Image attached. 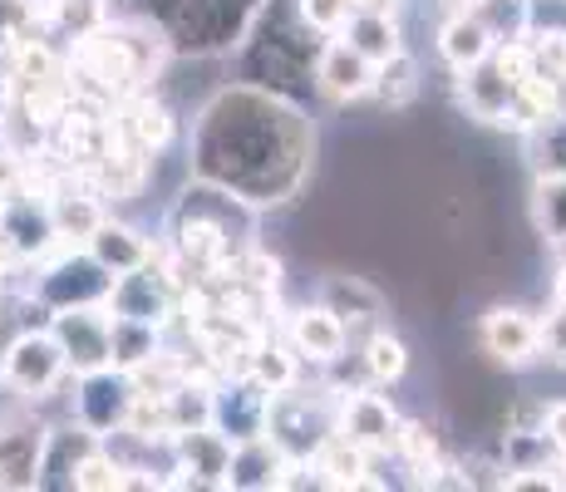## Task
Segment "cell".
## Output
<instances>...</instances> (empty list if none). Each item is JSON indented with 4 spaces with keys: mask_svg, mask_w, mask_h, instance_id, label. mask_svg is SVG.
<instances>
[{
    "mask_svg": "<svg viewBox=\"0 0 566 492\" xmlns=\"http://www.w3.org/2000/svg\"><path fill=\"white\" fill-rule=\"evenodd\" d=\"M315 153L321 138L306 104L242 80L207 94L188 124V178L217 182L256 212H276L306 192Z\"/></svg>",
    "mask_w": 566,
    "mask_h": 492,
    "instance_id": "6da1fadb",
    "label": "cell"
},
{
    "mask_svg": "<svg viewBox=\"0 0 566 492\" xmlns=\"http://www.w3.org/2000/svg\"><path fill=\"white\" fill-rule=\"evenodd\" d=\"M321 45H325V35H315L306 20H301L296 0H261L247 40L232 50L237 80L291 98V104H311Z\"/></svg>",
    "mask_w": 566,
    "mask_h": 492,
    "instance_id": "7a4b0ae2",
    "label": "cell"
},
{
    "mask_svg": "<svg viewBox=\"0 0 566 492\" xmlns=\"http://www.w3.org/2000/svg\"><path fill=\"white\" fill-rule=\"evenodd\" d=\"M256 207H247L237 192L192 178L168 212V251L182 271L222 276L237 261V251L256 242Z\"/></svg>",
    "mask_w": 566,
    "mask_h": 492,
    "instance_id": "3957f363",
    "label": "cell"
},
{
    "mask_svg": "<svg viewBox=\"0 0 566 492\" xmlns=\"http://www.w3.org/2000/svg\"><path fill=\"white\" fill-rule=\"evenodd\" d=\"M261 0H144L138 15L158 30L172 60H232Z\"/></svg>",
    "mask_w": 566,
    "mask_h": 492,
    "instance_id": "277c9868",
    "label": "cell"
},
{
    "mask_svg": "<svg viewBox=\"0 0 566 492\" xmlns=\"http://www.w3.org/2000/svg\"><path fill=\"white\" fill-rule=\"evenodd\" d=\"M335 414H340V394L331 385L306 389L291 385L281 394H271L266 404V439L291 458V463H311L321 453V443L335 433Z\"/></svg>",
    "mask_w": 566,
    "mask_h": 492,
    "instance_id": "5b68a950",
    "label": "cell"
},
{
    "mask_svg": "<svg viewBox=\"0 0 566 492\" xmlns=\"http://www.w3.org/2000/svg\"><path fill=\"white\" fill-rule=\"evenodd\" d=\"M0 379L10 385L20 404H45L54 399L64 385L74 379L70 359H64L60 341L50 335V321L45 325H20L6 345H0Z\"/></svg>",
    "mask_w": 566,
    "mask_h": 492,
    "instance_id": "8992f818",
    "label": "cell"
},
{
    "mask_svg": "<svg viewBox=\"0 0 566 492\" xmlns=\"http://www.w3.org/2000/svg\"><path fill=\"white\" fill-rule=\"evenodd\" d=\"M114 271L99 266L84 247H54V257L40 261V276L30 286V301L45 311H70V305H108Z\"/></svg>",
    "mask_w": 566,
    "mask_h": 492,
    "instance_id": "52a82bcc",
    "label": "cell"
},
{
    "mask_svg": "<svg viewBox=\"0 0 566 492\" xmlns=\"http://www.w3.org/2000/svg\"><path fill=\"white\" fill-rule=\"evenodd\" d=\"M134 375L128 369H94V375H74V394H70V419L84 423L90 433H118L128 423V409H134Z\"/></svg>",
    "mask_w": 566,
    "mask_h": 492,
    "instance_id": "ba28073f",
    "label": "cell"
},
{
    "mask_svg": "<svg viewBox=\"0 0 566 492\" xmlns=\"http://www.w3.org/2000/svg\"><path fill=\"white\" fill-rule=\"evenodd\" d=\"M178 301H182L178 276L163 266V251H158L148 266L114 276L108 315H128V321H148V325H163V331H168V321L178 315Z\"/></svg>",
    "mask_w": 566,
    "mask_h": 492,
    "instance_id": "9c48e42d",
    "label": "cell"
},
{
    "mask_svg": "<svg viewBox=\"0 0 566 492\" xmlns=\"http://www.w3.org/2000/svg\"><path fill=\"white\" fill-rule=\"evenodd\" d=\"M108 331H114L108 305H70V311H50V335L60 341L74 375H94V369L114 365V335Z\"/></svg>",
    "mask_w": 566,
    "mask_h": 492,
    "instance_id": "30bf717a",
    "label": "cell"
},
{
    "mask_svg": "<svg viewBox=\"0 0 566 492\" xmlns=\"http://www.w3.org/2000/svg\"><path fill=\"white\" fill-rule=\"evenodd\" d=\"M478 349H483L493 365L503 369H527L542 359V321L527 305H488L483 321H478Z\"/></svg>",
    "mask_w": 566,
    "mask_h": 492,
    "instance_id": "8fae6325",
    "label": "cell"
},
{
    "mask_svg": "<svg viewBox=\"0 0 566 492\" xmlns=\"http://www.w3.org/2000/svg\"><path fill=\"white\" fill-rule=\"evenodd\" d=\"M54 247H64L54 237V217H50V197H35L25 188L0 197V251L10 261H45Z\"/></svg>",
    "mask_w": 566,
    "mask_h": 492,
    "instance_id": "7c38bea8",
    "label": "cell"
},
{
    "mask_svg": "<svg viewBox=\"0 0 566 492\" xmlns=\"http://www.w3.org/2000/svg\"><path fill=\"white\" fill-rule=\"evenodd\" d=\"M399 423L405 414L389 404V394H379V385H355L340 394V414H335V429L350 443H360L365 453L389 458L399 443Z\"/></svg>",
    "mask_w": 566,
    "mask_h": 492,
    "instance_id": "4fadbf2b",
    "label": "cell"
},
{
    "mask_svg": "<svg viewBox=\"0 0 566 492\" xmlns=\"http://www.w3.org/2000/svg\"><path fill=\"white\" fill-rule=\"evenodd\" d=\"M168 488H227V463H232V439L217 433L212 423L207 429H188L168 439Z\"/></svg>",
    "mask_w": 566,
    "mask_h": 492,
    "instance_id": "5bb4252c",
    "label": "cell"
},
{
    "mask_svg": "<svg viewBox=\"0 0 566 492\" xmlns=\"http://www.w3.org/2000/svg\"><path fill=\"white\" fill-rule=\"evenodd\" d=\"M350 325L331 311V305L311 301V305H296L286 321V345L301 355V365L311 369H335L350 359Z\"/></svg>",
    "mask_w": 566,
    "mask_h": 492,
    "instance_id": "9a60e30c",
    "label": "cell"
},
{
    "mask_svg": "<svg viewBox=\"0 0 566 492\" xmlns=\"http://www.w3.org/2000/svg\"><path fill=\"white\" fill-rule=\"evenodd\" d=\"M369 90H375V64L355 45H345L340 35H331L321 54H315V98H325L335 108H350V104H365Z\"/></svg>",
    "mask_w": 566,
    "mask_h": 492,
    "instance_id": "2e32d148",
    "label": "cell"
},
{
    "mask_svg": "<svg viewBox=\"0 0 566 492\" xmlns=\"http://www.w3.org/2000/svg\"><path fill=\"white\" fill-rule=\"evenodd\" d=\"M114 124V134L124 138L134 153H144V158H158L163 148L178 138V114L168 108V98H158L154 90H134L118 104V118H108Z\"/></svg>",
    "mask_w": 566,
    "mask_h": 492,
    "instance_id": "e0dca14e",
    "label": "cell"
},
{
    "mask_svg": "<svg viewBox=\"0 0 566 492\" xmlns=\"http://www.w3.org/2000/svg\"><path fill=\"white\" fill-rule=\"evenodd\" d=\"M266 404H271V394L252 375L237 369L227 385H212V429L227 433L232 443L256 439V433H266Z\"/></svg>",
    "mask_w": 566,
    "mask_h": 492,
    "instance_id": "ac0fdd59",
    "label": "cell"
},
{
    "mask_svg": "<svg viewBox=\"0 0 566 492\" xmlns=\"http://www.w3.org/2000/svg\"><path fill=\"white\" fill-rule=\"evenodd\" d=\"M45 429L35 414H10L0 419V488L25 492L40 478V453H45Z\"/></svg>",
    "mask_w": 566,
    "mask_h": 492,
    "instance_id": "d6986e66",
    "label": "cell"
},
{
    "mask_svg": "<svg viewBox=\"0 0 566 492\" xmlns=\"http://www.w3.org/2000/svg\"><path fill=\"white\" fill-rule=\"evenodd\" d=\"M453 80H459V104H463L468 118H478V124H497V128H513V94H517V84L497 70L493 54H488V60H478L473 70H459Z\"/></svg>",
    "mask_w": 566,
    "mask_h": 492,
    "instance_id": "ffe728a7",
    "label": "cell"
},
{
    "mask_svg": "<svg viewBox=\"0 0 566 492\" xmlns=\"http://www.w3.org/2000/svg\"><path fill=\"white\" fill-rule=\"evenodd\" d=\"M84 251H90V257L99 261V266L114 271V276H124V271L148 266V261L158 257V242L144 232V227L128 222V217L104 212V222L90 232V242H84Z\"/></svg>",
    "mask_w": 566,
    "mask_h": 492,
    "instance_id": "44dd1931",
    "label": "cell"
},
{
    "mask_svg": "<svg viewBox=\"0 0 566 492\" xmlns=\"http://www.w3.org/2000/svg\"><path fill=\"white\" fill-rule=\"evenodd\" d=\"M94 443H99V433H90L84 423H74V419L50 423V429H45V453H40L35 488H45V492H74V468H80V458L90 453Z\"/></svg>",
    "mask_w": 566,
    "mask_h": 492,
    "instance_id": "7402d4cb",
    "label": "cell"
},
{
    "mask_svg": "<svg viewBox=\"0 0 566 492\" xmlns=\"http://www.w3.org/2000/svg\"><path fill=\"white\" fill-rule=\"evenodd\" d=\"M286 468H291V458L281 453L266 433H256V439L232 443L227 488H232V492H281V483H286Z\"/></svg>",
    "mask_w": 566,
    "mask_h": 492,
    "instance_id": "603a6c76",
    "label": "cell"
},
{
    "mask_svg": "<svg viewBox=\"0 0 566 492\" xmlns=\"http://www.w3.org/2000/svg\"><path fill=\"white\" fill-rule=\"evenodd\" d=\"M114 20V6L108 0H35V35L45 40H80L99 35V30Z\"/></svg>",
    "mask_w": 566,
    "mask_h": 492,
    "instance_id": "cb8c5ba5",
    "label": "cell"
},
{
    "mask_svg": "<svg viewBox=\"0 0 566 492\" xmlns=\"http://www.w3.org/2000/svg\"><path fill=\"white\" fill-rule=\"evenodd\" d=\"M340 40L360 50L375 70L385 60H395L399 50H409L405 45V20H399V6H360L350 15V25L340 30Z\"/></svg>",
    "mask_w": 566,
    "mask_h": 492,
    "instance_id": "d4e9b609",
    "label": "cell"
},
{
    "mask_svg": "<svg viewBox=\"0 0 566 492\" xmlns=\"http://www.w3.org/2000/svg\"><path fill=\"white\" fill-rule=\"evenodd\" d=\"M321 305H331V311L350 325V335H360V325L369 335L375 325H385V311H389L385 291L365 276H325L321 281Z\"/></svg>",
    "mask_w": 566,
    "mask_h": 492,
    "instance_id": "484cf974",
    "label": "cell"
},
{
    "mask_svg": "<svg viewBox=\"0 0 566 492\" xmlns=\"http://www.w3.org/2000/svg\"><path fill=\"white\" fill-rule=\"evenodd\" d=\"M433 45H439V60L459 74V70H473L478 60H488L493 45H497V35H493V25H488L473 6H459L439 25V40H433Z\"/></svg>",
    "mask_w": 566,
    "mask_h": 492,
    "instance_id": "4316f807",
    "label": "cell"
},
{
    "mask_svg": "<svg viewBox=\"0 0 566 492\" xmlns=\"http://www.w3.org/2000/svg\"><path fill=\"white\" fill-rule=\"evenodd\" d=\"M355 359H360V369H365V385H379V389L399 385V379L409 375V365H413L405 335L389 331V325H375V331L360 341V355Z\"/></svg>",
    "mask_w": 566,
    "mask_h": 492,
    "instance_id": "83f0119b",
    "label": "cell"
},
{
    "mask_svg": "<svg viewBox=\"0 0 566 492\" xmlns=\"http://www.w3.org/2000/svg\"><path fill=\"white\" fill-rule=\"evenodd\" d=\"M242 375H252L266 394H281V389L301 385L306 365H301V355L286 341H256L252 355H247V365H242Z\"/></svg>",
    "mask_w": 566,
    "mask_h": 492,
    "instance_id": "f1b7e54d",
    "label": "cell"
},
{
    "mask_svg": "<svg viewBox=\"0 0 566 492\" xmlns=\"http://www.w3.org/2000/svg\"><path fill=\"white\" fill-rule=\"evenodd\" d=\"M108 207L99 202V197L90 192H60L50 197V217H54V237H60L64 247H84L90 242V232L104 222Z\"/></svg>",
    "mask_w": 566,
    "mask_h": 492,
    "instance_id": "f546056e",
    "label": "cell"
},
{
    "mask_svg": "<svg viewBox=\"0 0 566 492\" xmlns=\"http://www.w3.org/2000/svg\"><path fill=\"white\" fill-rule=\"evenodd\" d=\"M419 60H413L409 50H399L395 60H385L375 70V90H369V98H375L379 108H389V114H405V108L419 98Z\"/></svg>",
    "mask_w": 566,
    "mask_h": 492,
    "instance_id": "4dcf8cb0",
    "label": "cell"
},
{
    "mask_svg": "<svg viewBox=\"0 0 566 492\" xmlns=\"http://www.w3.org/2000/svg\"><path fill=\"white\" fill-rule=\"evenodd\" d=\"M114 369H144L163 355V325H148V321H128V315H114Z\"/></svg>",
    "mask_w": 566,
    "mask_h": 492,
    "instance_id": "1f68e13d",
    "label": "cell"
},
{
    "mask_svg": "<svg viewBox=\"0 0 566 492\" xmlns=\"http://www.w3.org/2000/svg\"><path fill=\"white\" fill-rule=\"evenodd\" d=\"M532 227L542 242L566 247V172H542L532 182Z\"/></svg>",
    "mask_w": 566,
    "mask_h": 492,
    "instance_id": "d6a6232c",
    "label": "cell"
},
{
    "mask_svg": "<svg viewBox=\"0 0 566 492\" xmlns=\"http://www.w3.org/2000/svg\"><path fill=\"white\" fill-rule=\"evenodd\" d=\"M124 478L128 473H124V463H118V453L99 439L80 458V468H74V492H118Z\"/></svg>",
    "mask_w": 566,
    "mask_h": 492,
    "instance_id": "836d02e7",
    "label": "cell"
},
{
    "mask_svg": "<svg viewBox=\"0 0 566 492\" xmlns=\"http://www.w3.org/2000/svg\"><path fill=\"white\" fill-rule=\"evenodd\" d=\"M527 144H532V163H537V178L542 172H566V114L527 128Z\"/></svg>",
    "mask_w": 566,
    "mask_h": 492,
    "instance_id": "e575fe53",
    "label": "cell"
},
{
    "mask_svg": "<svg viewBox=\"0 0 566 492\" xmlns=\"http://www.w3.org/2000/svg\"><path fill=\"white\" fill-rule=\"evenodd\" d=\"M296 10H301V20L315 30V35H340L345 25H350V15H355V0H296Z\"/></svg>",
    "mask_w": 566,
    "mask_h": 492,
    "instance_id": "d590c367",
    "label": "cell"
},
{
    "mask_svg": "<svg viewBox=\"0 0 566 492\" xmlns=\"http://www.w3.org/2000/svg\"><path fill=\"white\" fill-rule=\"evenodd\" d=\"M35 35V0H0V54Z\"/></svg>",
    "mask_w": 566,
    "mask_h": 492,
    "instance_id": "8d00e7d4",
    "label": "cell"
},
{
    "mask_svg": "<svg viewBox=\"0 0 566 492\" xmlns=\"http://www.w3.org/2000/svg\"><path fill=\"white\" fill-rule=\"evenodd\" d=\"M537 321H542V359L566 369V305L552 301L547 315H537Z\"/></svg>",
    "mask_w": 566,
    "mask_h": 492,
    "instance_id": "74e56055",
    "label": "cell"
},
{
    "mask_svg": "<svg viewBox=\"0 0 566 492\" xmlns=\"http://www.w3.org/2000/svg\"><path fill=\"white\" fill-rule=\"evenodd\" d=\"M542 433H547V443H552V458L566 453V399H547V409H542Z\"/></svg>",
    "mask_w": 566,
    "mask_h": 492,
    "instance_id": "f35d334b",
    "label": "cell"
},
{
    "mask_svg": "<svg viewBox=\"0 0 566 492\" xmlns=\"http://www.w3.org/2000/svg\"><path fill=\"white\" fill-rule=\"evenodd\" d=\"M6 108H10V70H6V54H0V124H6Z\"/></svg>",
    "mask_w": 566,
    "mask_h": 492,
    "instance_id": "ab89813d",
    "label": "cell"
},
{
    "mask_svg": "<svg viewBox=\"0 0 566 492\" xmlns=\"http://www.w3.org/2000/svg\"><path fill=\"white\" fill-rule=\"evenodd\" d=\"M552 301H562V305H566V266H562V276L552 281Z\"/></svg>",
    "mask_w": 566,
    "mask_h": 492,
    "instance_id": "60d3db41",
    "label": "cell"
}]
</instances>
